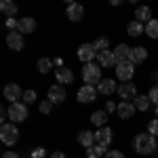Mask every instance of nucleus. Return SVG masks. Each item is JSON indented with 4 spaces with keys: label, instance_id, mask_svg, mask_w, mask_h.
<instances>
[{
    "label": "nucleus",
    "instance_id": "8",
    "mask_svg": "<svg viewBox=\"0 0 158 158\" xmlns=\"http://www.w3.org/2000/svg\"><path fill=\"white\" fill-rule=\"evenodd\" d=\"M4 99L6 101H11V103H17L19 99H23V91H21V86L11 82V85L4 86Z\"/></svg>",
    "mask_w": 158,
    "mask_h": 158
},
{
    "label": "nucleus",
    "instance_id": "41",
    "mask_svg": "<svg viewBox=\"0 0 158 158\" xmlns=\"http://www.w3.org/2000/svg\"><path fill=\"white\" fill-rule=\"evenodd\" d=\"M53 63H55V65H57V68H63V59H61V57H57V59L53 61Z\"/></svg>",
    "mask_w": 158,
    "mask_h": 158
},
{
    "label": "nucleus",
    "instance_id": "24",
    "mask_svg": "<svg viewBox=\"0 0 158 158\" xmlns=\"http://www.w3.org/2000/svg\"><path fill=\"white\" fill-rule=\"evenodd\" d=\"M91 122L95 124V127H106V122H108V112L106 110H97V112H93L91 114Z\"/></svg>",
    "mask_w": 158,
    "mask_h": 158
},
{
    "label": "nucleus",
    "instance_id": "36",
    "mask_svg": "<svg viewBox=\"0 0 158 158\" xmlns=\"http://www.w3.org/2000/svg\"><path fill=\"white\" fill-rule=\"evenodd\" d=\"M4 23H6V27H9V32H17V27H19V21H17V19H13V17H9Z\"/></svg>",
    "mask_w": 158,
    "mask_h": 158
},
{
    "label": "nucleus",
    "instance_id": "20",
    "mask_svg": "<svg viewBox=\"0 0 158 158\" xmlns=\"http://www.w3.org/2000/svg\"><path fill=\"white\" fill-rule=\"evenodd\" d=\"M146 59H148V49H143V47H133V49H131L129 61H133V63H143Z\"/></svg>",
    "mask_w": 158,
    "mask_h": 158
},
{
    "label": "nucleus",
    "instance_id": "40",
    "mask_svg": "<svg viewBox=\"0 0 158 158\" xmlns=\"http://www.w3.org/2000/svg\"><path fill=\"white\" fill-rule=\"evenodd\" d=\"M51 158H68V156H65L63 152H53V154H51Z\"/></svg>",
    "mask_w": 158,
    "mask_h": 158
},
{
    "label": "nucleus",
    "instance_id": "11",
    "mask_svg": "<svg viewBox=\"0 0 158 158\" xmlns=\"http://www.w3.org/2000/svg\"><path fill=\"white\" fill-rule=\"evenodd\" d=\"M6 44H9L11 51H21L25 47L23 34H19V32H9V34H6Z\"/></svg>",
    "mask_w": 158,
    "mask_h": 158
},
{
    "label": "nucleus",
    "instance_id": "14",
    "mask_svg": "<svg viewBox=\"0 0 158 158\" xmlns=\"http://www.w3.org/2000/svg\"><path fill=\"white\" fill-rule=\"evenodd\" d=\"M55 78H57V85H72L74 82V72L70 68H57L55 70Z\"/></svg>",
    "mask_w": 158,
    "mask_h": 158
},
{
    "label": "nucleus",
    "instance_id": "23",
    "mask_svg": "<svg viewBox=\"0 0 158 158\" xmlns=\"http://www.w3.org/2000/svg\"><path fill=\"white\" fill-rule=\"evenodd\" d=\"M114 57H116L118 63L129 61V57H131V47H127V44H118V47L114 49Z\"/></svg>",
    "mask_w": 158,
    "mask_h": 158
},
{
    "label": "nucleus",
    "instance_id": "25",
    "mask_svg": "<svg viewBox=\"0 0 158 158\" xmlns=\"http://www.w3.org/2000/svg\"><path fill=\"white\" fill-rule=\"evenodd\" d=\"M0 11L4 13L6 19H9V17H13V15H17V4L11 2V0H2V2H0Z\"/></svg>",
    "mask_w": 158,
    "mask_h": 158
},
{
    "label": "nucleus",
    "instance_id": "29",
    "mask_svg": "<svg viewBox=\"0 0 158 158\" xmlns=\"http://www.w3.org/2000/svg\"><path fill=\"white\" fill-rule=\"evenodd\" d=\"M51 65H53V61H51V59H47V57L38 59V63H36V68H38V72H40V74H49Z\"/></svg>",
    "mask_w": 158,
    "mask_h": 158
},
{
    "label": "nucleus",
    "instance_id": "28",
    "mask_svg": "<svg viewBox=\"0 0 158 158\" xmlns=\"http://www.w3.org/2000/svg\"><path fill=\"white\" fill-rule=\"evenodd\" d=\"M146 36L154 38V40L158 38V19H152L146 23Z\"/></svg>",
    "mask_w": 158,
    "mask_h": 158
},
{
    "label": "nucleus",
    "instance_id": "4",
    "mask_svg": "<svg viewBox=\"0 0 158 158\" xmlns=\"http://www.w3.org/2000/svg\"><path fill=\"white\" fill-rule=\"evenodd\" d=\"M9 118L11 122H23L27 118V106H25L23 101H17V103H11V108H9Z\"/></svg>",
    "mask_w": 158,
    "mask_h": 158
},
{
    "label": "nucleus",
    "instance_id": "16",
    "mask_svg": "<svg viewBox=\"0 0 158 158\" xmlns=\"http://www.w3.org/2000/svg\"><path fill=\"white\" fill-rule=\"evenodd\" d=\"M137 112L133 106V101H120L118 103V110H116V114L120 116L122 120H129V118H133V114Z\"/></svg>",
    "mask_w": 158,
    "mask_h": 158
},
{
    "label": "nucleus",
    "instance_id": "37",
    "mask_svg": "<svg viewBox=\"0 0 158 158\" xmlns=\"http://www.w3.org/2000/svg\"><path fill=\"white\" fill-rule=\"evenodd\" d=\"M103 158H124V154H122V152H118V150H108Z\"/></svg>",
    "mask_w": 158,
    "mask_h": 158
},
{
    "label": "nucleus",
    "instance_id": "39",
    "mask_svg": "<svg viewBox=\"0 0 158 158\" xmlns=\"http://www.w3.org/2000/svg\"><path fill=\"white\" fill-rule=\"evenodd\" d=\"M2 158H21V156H19V154H15V152H4Z\"/></svg>",
    "mask_w": 158,
    "mask_h": 158
},
{
    "label": "nucleus",
    "instance_id": "33",
    "mask_svg": "<svg viewBox=\"0 0 158 158\" xmlns=\"http://www.w3.org/2000/svg\"><path fill=\"white\" fill-rule=\"evenodd\" d=\"M148 97H150V101L158 108V85H154L152 89H150V95H148Z\"/></svg>",
    "mask_w": 158,
    "mask_h": 158
},
{
    "label": "nucleus",
    "instance_id": "30",
    "mask_svg": "<svg viewBox=\"0 0 158 158\" xmlns=\"http://www.w3.org/2000/svg\"><path fill=\"white\" fill-rule=\"evenodd\" d=\"M93 47L101 53V51H110V40L108 38H97L95 42H93Z\"/></svg>",
    "mask_w": 158,
    "mask_h": 158
},
{
    "label": "nucleus",
    "instance_id": "10",
    "mask_svg": "<svg viewBox=\"0 0 158 158\" xmlns=\"http://www.w3.org/2000/svg\"><path fill=\"white\" fill-rule=\"evenodd\" d=\"M95 143H97V146H103L106 150L110 148V143H112V129H110V127L97 129V133H95Z\"/></svg>",
    "mask_w": 158,
    "mask_h": 158
},
{
    "label": "nucleus",
    "instance_id": "31",
    "mask_svg": "<svg viewBox=\"0 0 158 158\" xmlns=\"http://www.w3.org/2000/svg\"><path fill=\"white\" fill-rule=\"evenodd\" d=\"M38 99V95H36V91H32V89H27V91H23V103L27 106V103H34Z\"/></svg>",
    "mask_w": 158,
    "mask_h": 158
},
{
    "label": "nucleus",
    "instance_id": "35",
    "mask_svg": "<svg viewBox=\"0 0 158 158\" xmlns=\"http://www.w3.org/2000/svg\"><path fill=\"white\" fill-rule=\"evenodd\" d=\"M44 156H47V150L44 148H34L32 154H30V158H44Z\"/></svg>",
    "mask_w": 158,
    "mask_h": 158
},
{
    "label": "nucleus",
    "instance_id": "15",
    "mask_svg": "<svg viewBox=\"0 0 158 158\" xmlns=\"http://www.w3.org/2000/svg\"><path fill=\"white\" fill-rule=\"evenodd\" d=\"M65 15H68L70 21H80V19L85 17V9H82L78 2H68V11H65Z\"/></svg>",
    "mask_w": 158,
    "mask_h": 158
},
{
    "label": "nucleus",
    "instance_id": "6",
    "mask_svg": "<svg viewBox=\"0 0 158 158\" xmlns=\"http://www.w3.org/2000/svg\"><path fill=\"white\" fill-rule=\"evenodd\" d=\"M97 55L99 53H97V49L93 47V42H85V44L78 47V59L85 61V63H93V59H95Z\"/></svg>",
    "mask_w": 158,
    "mask_h": 158
},
{
    "label": "nucleus",
    "instance_id": "21",
    "mask_svg": "<svg viewBox=\"0 0 158 158\" xmlns=\"http://www.w3.org/2000/svg\"><path fill=\"white\" fill-rule=\"evenodd\" d=\"M127 34L129 36H141V34H146V25L141 23V21H137V19H133L131 23L127 25Z\"/></svg>",
    "mask_w": 158,
    "mask_h": 158
},
{
    "label": "nucleus",
    "instance_id": "19",
    "mask_svg": "<svg viewBox=\"0 0 158 158\" xmlns=\"http://www.w3.org/2000/svg\"><path fill=\"white\" fill-rule=\"evenodd\" d=\"M78 143L82 148H86V150L93 148L95 146V133H91V131H80V133H78Z\"/></svg>",
    "mask_w": 158,
    "mask_h": 158
},
{
    "label": "nucleus",
    "instance_id": "38",
    "mask_svg": "<svg viewBox=\"0 0 158 158\" xmlns=\"http://www.w3.org/2000/svg\"><path fill=\"white\" fill-rule=\"evenodd\" d=\"M116 110H118V106H114V101H108V103H106V112H116Z\"/></svg>",
    "mask_w": 158,
    "mask_h": 158
},
{
    "label": "nucleus",
    "instance_id": "42",
    "mask_svg": "<svg viewBox=\"0 0 158 158\" xmlns=\"http://www.w3.org/2000/svg\"><path fill=\"white\" fill-rule=\"evenodd\" d=\"M156 118H158V108H156Z\"/></svg>",
    "mask_w": 158,
    "mask_h": 158
},
{
    "label": "nucleus",
    "instance_id": "27",
    "mask_svg": "<svg viewBox=\"0 0 158 158\" xmlns=\"http://www.w3.org/2000/svg\"><path fill=\"white\" fill-rule=\"evenodd\" d=\"M106 152H108V150L103 146H97V143H95L93 148L86 150V158H101V156H106Z\"/></svg>",
    "mask_w": 158,
    "mask_h": 158
},
{
    "label": "nucleus",
    "instance_id": "26",
    "mask_svg": "<svg viewBox=\"0 0 158 158\" xmlns=\"http://www.w3.org/2000/svg\"><path fill=\"white\" fill-rule=\"evenodd\" d=\"M150 97L148 95H137L135 97V101H133V106H135V110H139V112H148V108H150Z\"/></svg>",
    "mask_w": 158,
    "mask_h": 158
},
{
    "label": "nucleus",
    "instance_id": "2",
    "mask_svg": "<svg viewBox=\"0 0 158 158\" xmlns=\"http://www.w3.org/2000/svg\"><path fill=\"white\" fill-rule=\"evenodd\" d=\"M0 139H2L4 146H15V143L19 141V129H17V124H15V122L2 124V129H0Z\"/></svg>",
    "mask_w": 158,
    "mask_h": 158
},
{
    "label": "nucleus",
    "instance_id": "3",
    "mask_svg": "<svg viewBox=\"0 0 158 158\" xmlns=\"http://www.w3.org/2000/svg\"><path fill=\"white\" fill-rule=\"evenodd\" d=\"M82 80L85 85H99L103 78H101V68H97V63H85L82 68Z\"/></svg>",
    "mask_w": 158,
    "mask_h": 158
},
{
    "label": "nucleus",
    "instance_id": "32",
    "mask_svg": "<svg viewBox=\"0 0 158 158\" xmlns=\"http://www.w3.org/2000/svg\"><path fill=\"white\" fill-rule=\"evenodd\" d=\"M148 133L154 135V137H158V118H154V120L148 122Z\"/></svg>",
    "mask_w": 158,
    "mask_h": 158
},
{
    "label": "nucleus",
    "instance_id": "7",
    "mask_svg": "<svg viewBox=\"0 0 158 158\" xmlns=\"http://www.w3.org/2000/svg\"><path fill=\"white\" fill-rule=\"evenodd\" d=\"M118 97L122 99V101H135V97H137V86L133 85V82H122V85H118Z\"/></svg>",
    "mask_w": 158,
    "mask_h": 158
},
{
    "label": "nucleus",
    "instance_id": "12",
    "mask_svg": "<svg viewBox=\"0 0 158 158\" xmlns=\"http://www.w3.org/2000/svg\"><path fill=\"white\" fill-rule=\"evenodd\" d=\"M65 99H68V93H65L63 85H53L49 89V101H53V103H63Z\"/></svg>",
    "mask_w": 158,
    "mask_h": 158
},
{
    "label": "nucleus",
    "instance_id": "22",
    "mask_svg": "<svg viewBox=\"0 0 158 158\" xmlns=\"http://www.w3.org/2000/svg\"><path fill=\"white\" fill-rule=\"evenodd\" d=\"M135 19L146 25L148 21L154 19V17H152V9H150V6H137V11H135Z\"/></svg>",
    "mask_w": 158,
    "mask_h": 158
},
{
    "label": "nucleus",
    "instance_id": "13",
    "mask_svg": "<svg viewBox=\"0 0 158 158\" xmlns=\"http://www.w3.org/2000/svg\"><path fill=\"white\" fill-rule=\"evenodd\" d=\"M97 61H99V68H116L118 61L114 57V51H101L97 55Z\"/></svg>",
    "mask_w": 158,
    "mask_h": 158
},
{
    "label": "nucleus",
    "instance_id": "9",
    "mask_svg": "<svg viewBox=\"0 0 158 158\" xmlns=\"http://www.w3.org/2000/svg\"><path fill=\"white\" fill-rule=\"evenodd\" d=\"M76 97H78L80 103H91V101H95V97H97V89L91 86V85H85V86H80V91L76 93Z\"/></svg>",
    "mask_w": 158,
    "mask_h": 158
},
{
    "label": "nucleus",
    "instance_id": "5",
    "mask_svg": "<svg viewBox=\"0 0 158 158\" xmlns=\"http://www.w3.org/2000/svg\"><path fill=\"white\" fill-rule=\"evenodd\" d=\"M133 74H135V63L133 61H122V63L116 65V76H118V80H122V82H131Z\"/></svg>",
    "mask_w": 158,
    "mask_h": 158
},
{
    "label": "nucleus",
    "instance_id": "34",
    "mask_svg": "<svg viewBox=\"0 0 158 158\" xmlns=\"http://www.w3.org/2000/svg\"><path fill=\"white\" fill-rule=\"evenodd\" d=\"M53 101H40V112L42 114H51V110H53Z\"/></svg>",
    "mask_w": 158,
    "mask_h": 158
},
{
    "label": "nucleus",
    "instance_id": "17",
    "mask_svg": "<svg viewBox=\"0 0 158 158\" xmlns=\"http://www.w3.org/2000/svg\"><path fill=\"white\" fill-rule=\"evenodd\" d=\"M34 30H36V21L32 17H21L19 19V27H17L19 34H34Z\"/></svg>",
    "mask_w": 158,
    "mask_h": 158
},
{
    "label": "nucleus",
    "instance_id": "1",
    "mask_svg": "<svg viewBox=\"0 0 158 158\" xmlns=\"http://www.w3.org/2000/svg\"><path fill=\"white\" fill-rule=\"evenodd\" d=\"M133 150L137 154H141V156H150V154H154L158 150V139L150 133H139V135H135V139H133Z\"/></svg>",
    "mask_w": 158,
    "mask_h": 158
},
{
    "label": "nucleus",
    "instance_id": "18",
    "mask_svg": "<svg viewBox=\"0 0 158 158\" xmlns=\"http://www.w3.org/2000/svg\"><path fill=\"white\" fill-rule=\"evenodd\" d=\"M114 91H118V86H116V82L112 78H103L97 85V93H101V95H112Z\"/></svg>",
    "mask_w": 158,
    "mask_h": 158
}]
</instances>
